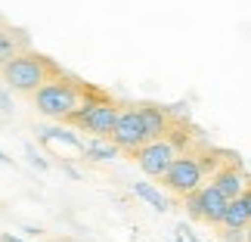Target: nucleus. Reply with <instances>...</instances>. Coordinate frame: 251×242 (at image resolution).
Segmentation results:
<instances>
[{"label":"nucleus","mask_w":251,"mask_h":242,"mask_svg":"<svg viewBox=\"0 0 251 242\" xmlns=\"http://www.w3.org/2000/svg\"><path fill=\"white\" fill-rule=\"evenodd\" d=\"M84 96H87V90L81 84H75L69 78H50L34 90V106L47 118H69L84 103Z\"/></svg>","instance_id":"obj_1"},{"label":"nucleus","mask_w":251,"mask_h":242,"mask_svg":"<svg viewBox=\"0 0 251 242\" xmlns=\"http://www.w3.org/2000/svg\"><path fill=\"white\" fill-rule=\"evenodd\" d=\"M0 69H3V81L13 87V90H22V93H34L37 87L47 84L50 75H53V65L37 53H19L9 62H3Z\"/></svg>","instance_id":"obj_2"},{"label":"nucleus","mask_w":251,"mask_h":242,"mask_svg":"<svg viewBox=\"0 0 251 242\" xmlns=\"http://www.w3.org/2000/svg\"><path fill=\"white\" fill-rule=\"evenodd\" d=\"M118 106L115 103H109V100H84L78 109H75L72 115H69V121L72 124H78V128H84V131H90L93 137H109L112 134V128H115V121H118Z\"/></svg>","instance_id":"obj_3"},{"label":"nucleus","mask_w":251,"mask_h":242,"mask_svg":"<svg viewBox=\"0 0 251 242\" xmlns=\"http://www.w3.org/2000/svg\"><path fill=\"white\" fill-rule=\"evenodd\" d=\"M205 168L208 164H201L196 156H177L171 161V168L161 174V180H165V187L180 192V196H189V192H196L201 187V180H205Z\"/></svg>","instance_id":"obj_4"},{"label":"nucleus","mask_w":251,"mask_h":242,"mask_svg":"<svg viewBox=\"0 0 251 242\" xmlns=\"http://www.w3.org/2000/svg\"><path fill=\"white\" fill-rule=\"evenodd\" d=\"M177 156H180L177 143L171 137H161V140H149L146 146L137 149V164H140V171L146 174V177H161Z\"/></svg>","instance_id":"obj_5"},{"label":"nucleus","mask_w":251,"mask_h":242,"mask_svg":"<svg viewBox=\"0 0 251 242\" xmlns=\"http://www.w3.org/2000/svg\"><path fill=\"white\" fill-rule=\"evenodd\" d=\"M109 140L118 149H130V152H137L140 146H146L149 137H146V124H143L140 109H121L118 121H115V128L109 134Z\"/></svg>","instance_id":"obj_6"},{"label":"nucleus","mask_w":251,"mask_h":242,"mask_svg":"<svg viewBox=\"0 0 251 242\" xmlns=\"http://www.w3.org/2000/svg\"><path fill=\"white\" fill-rule=\"evenodd\" d=\"M224 208H226V199L220 196L211 183H208V187H199L196 192H189V196H186V211H189L192 217L208 220V224H220Z\"/></svg>","instance_id":"obj_7"},{"label":"nucleus","mask_w":251,"mask_h":242,"mask_svg":"<svg viewBox=\"0 0 251 242\" xmlns=\"http://www.w3.org/2000/svg\"><path fill=\"white\" fill-rule=\"evenodd\" d=\"M248 220H251V196H248V192H242V196H236V199L226 202L220 224H224L229 233H242V230L248 227Z\"/></svg>","instance_id":"obj_8"},{"label":"nucleus","mask_w":251,"mask_h":242,"mask_svg":"<svg viewBox=\"0 0 251 242\" xmlns=\"http://www.w3.org/2000/svg\"><path fill=\"white\" fill-rule=\"evenodd\" d=\"M211 187H214L226 202H229V199H236V196H242V192H248V189H245V177H242V174H239L236 168H224V171H217V174H214V180H211Z\"/></svg>","instance_id":"obj_9"},{"label":"nucleus","mask_w":251,"mask_h":242,"mask_svg":"<svg viewBox=\"0 0 251 242\" xmlns=\"http://www.w3.org/2000/svg\"><path fill=\"white\" fill-rule=\"evenodd\" d=\"M140 115H143V124H146V137L149 140L168 137V115H165V109H158V106H143Z\"/></svg>","instance_id":"obj_10"},{"label":"nucleus","mask_w":251,"mask_h":242,"mask_svg":"<svg viewBox=\"0 0 251 242\" xmlns=\"http://www.w3.org/2000/svg\"><path fill=\"white\" fill-rule=\"evenodd\" d=\"M118 146H115L112 140H102V137H93V140H87L84 146H81V156L84 159H90V161H115L118 159Z\"/></svg>","instance_id":"obj_11"},{"label":"nucleus","mask_w":251,"mask_h":242,"mask_svg":"<svg viewBox=\"0 0 251 242\" xmlns=\"http://www.w3.org/2000/svg\"><path fill=\"white\" fill-rule=\"evenodd\" d=\"M130 189H133V196L143 199V202H149L155 211H168V208H171L168 196H165L158 187H152V183H143V180H140V183H130Z\"/></svg>","instance_id":"obj_12"},{"label":"nucleus","mask_w":251,"mask_h":242,"mask_svg":"<svg viewBox=\"0 0 251 242\" xmlns=\"http://www.w3.org/2000/svg\"><path fill=\"white\" fill-rule=\"evenodd\" d=\"M25 44H28L25 37H16L13 31L0 28V65H3V62H9L13 56H19V53H22V47H25Z\"/></svg>","instance_id":"obj_13"},{"label":"nucleus","mask_w":251,"mask_h":242,"mask_svg":"<svg viewBox=\"0 0 251 242\" xmlns=\"http://www.w3.org/2000/svg\"><path fill=\"white\" fill-rule=\"evenodd\" d=\"M41 140H44V143H65L69 149H78V152H81V146H84L78 134L62 131V128H44V131H41Z\"/></svg>","instance_id":"obj_14"},{"label":"nucleus","mask_w":251,"mask_h":242,"mask_svg":"<svg viewBox=\"0 0 251 242\" xmlns=\"http://www.w3.org/2000/svg\"><path fill=\"white\" fill-rule=\"evenodd\" d=\"M25 156H28V161H31V168H37V171H47V168H50V161H47V159H41V156H37V152H34V146H31V143H28V146H25Z\"/></svg>","instance_id":"obj_15"},{"label":"nucleus","mask_w":251,"mask_h":242,"mask_svg":"<svg viewBox=\"0 0 251 242\" xmlns=\"http://www.w3.org/2000/svg\"><path fill=\"white\" fill-rule=\"evenodd\" d=\"M0 112H3V115H9V112H13V100H9L6 87H0Z\"/></svg>","instance_id":"obj_16"},{"label":"nucleus","mask_w":251,"mask_h":242,"mask_svg":"<svg viewBox=\"0 0 251 242\" xmlns=\"http://www.w3.org/2000/svg\"><path fill=\"white\" fill-rule=\"evenodd\" d=\"M0 242H22V239L13 236V233H3V236H0Z\"/></svg>","instance_id":"obj_17"},{"label":"nucleus","mask_w":251,"mask_h":242,"mask_svg":"<svg viewBox=\"0 0 251 242\" xmlns=\"http://www.w3.org/2000/svg\"><path fill=\"white\" fill-rule=\"evenodd\" d=\"M0 164H13V159H9V156H6L3 149H0Z\"/></svg>","instance_id":"obj_18"},{"label":"nucleus","mask_w":251,"mask_h":242,"mask_svg":"<svg viewBox=\"0 0 251 242\" xmlns=\"http://www.w3.org/2000/svg\"><path fill=\"white\" fill-rule=\"evenodd\" d=\"M189 242H199V239H189Z\"/></svg>","instance_id":"obj_19"}]
</instances>
